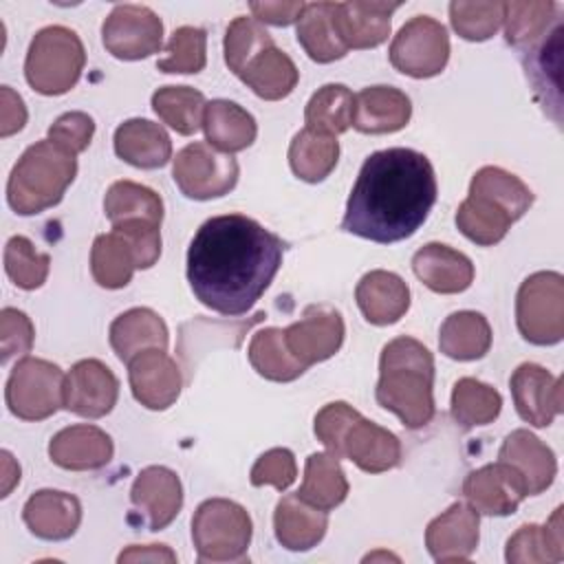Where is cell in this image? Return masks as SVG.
I'll use <instances>...</instances> for the list:
<instances>
[{"instance_id": "21", "label": "cell", "mask_w": 564, "mask_h": 564, "mask_svg": "<svg viewBox=\"0 0 564 564\" xmlns=\"http://www.w3.org/2000/svg\"><path fill=\"white\" fill-rule=\"evenodd\" d=\"M22 520L42 540H68L82 522V502L66 491L40 489L24 502Z\"/></svg>"}, {"instance_id": "38", "label": "cell", "mask_w": 564, "mask_h": 564, "mask_svg": "<svg viewBox=\"0 0 564 564\" xmlns=\"http://www.w3.org/2000/svg\"><path fill=\"white\" fill-rule=\"evenodd\" d=\"M339 161L337 137L302 128L289 145V165L306 183L324 181Z\"/></svg>"}, {"instance_id": "3", "label": "cell", "mask_w": 564, "mask_h": 564, "mask_svg": "<svg viewBox=\"0 0 564 564\" xmlns=\"http://www.w3.org/2000/svg\"><path fill=\"white\" fill-rule=\"evenodd\" d=\"M375 399L410 430L427 425L434 416V357L414 337L388 341L379 357Z\"/></svg>"}, {"instance_id": "29", "label": "cell", "mask_w": 564, "mask_h": 564, "mask_svg": "<svg viewBox=\"0 0 564 564\" xmlns=\"http://www.w3.org/2000/svg\"><path fill=\"white\" fill-rule=\"evenodd\" d=\"M115 152L134 167L156 170L172 159V139L163 126L137 117L115 130Z\"/></svg>"}, {"instance_id": "6", "label": "cell", "mask_w": 564, "mask_h": 564, "mask_svg": "<svg viewBox=\"0 0 564 564\" xmlns=\"http://www.w3.org/2000/svg\"><path fill=\"white\" fill-rule=\"evenodd\" d=\"M77 159L53 141L29 145L7 181L9 207L20 216L42 214L55 207L75 181Z\"/></svg>"}, {"instance_id": "52", "label": "cell", "mask_w": 564, "mask_h": 564, "mask_svg": "<svg viewBox=\"0 0 564 564\" xmlns=\"http://www.w3.org/2000/svg\"><path fill=\"white\" fill-rule=\"evenodd\" d=\"M306 2H251L249 9L253 18L262 24H273V26H289L300 20Z\"/></svg>"}, {"instance_id": "11", "label": "cell", "mask_w": 564, "mask_h": 564, "mask_svg": "<svg viewBox=\"0 0 564 564\" xmlns=\"http://www.w3.org/2000/svg\"><path fill=\"white\" fill-rule=\"evenodd\" d=\"M238 161L231 154L203 141L187 143L172 161V178L176 187L194 200L229 194L238 183Z\"/></svg>"}, {"instance_id": "35", "label": "cell", "mask_w": 564, "mask_h": 564, "mask_svg": "<svg viewBox=\"0 0 564 564\" xmlns=\"http://www.w3.org/2000/svg\"><path fill=\"white\" fill-rule=\"evenodd\" d=\"M240 79L260 99L278 101L293 93L300 79V70L284 51H280L278 46H271L247 64Z\"/></svg>"}, {"instance_id": "9", "label": "cell", "mask_w": 564, "mask_h": 564, "mask_svg": "<svg viewBox=\"0 0 564 564\" xmlns=\"http://www.w3.org/2000/svg\"><path fill=\"white\" fill-rule=\"evenodd\" d=\"M520 335L535 346H553L564 337V278L557 271L531 273L516 295Z\"/></svg>"}, {"instance_id": "51", "label": "cell", "mask_w": 564, "mask_h": 564, "mask_svg": "<svg viewBox=\"0 0 564 564\" xmlns=\"http://www.w3.org/2000/svg\"><path fill=\"white\" fill-rule=\"evenodd\" d=\"M35 328L26 313L18 308H2L0 313V361L7 364L11 357L26 355L33 346Z\"/></svg>"}, {"instance_id": "19", "label": "cell", "mask_w": 564, "mask_h": 564, "mask_svg": "<svg viewBox=\"0 0 564 564\" xmlns=\"http://www.w3.org/2000/svg\"><path fill=\"white\" fill-rule=\"evenodd\" d=\"M130 502L150 531H161L178 516L183 507V487L176 471L163 465L141 469L130 487Z\"/></svg>"}, {"instance_id": "28", "label": "cell", "mask_w": 564, "mask_h": 564, "mask_svg": "<svg viewBox=\"0 0 564 564\" xmlns=\"http://www.w3.org/2000/svg\"><path fill=\"white\" fill-rule=\"evenodd\" d=\"M273 529L278 542L289 551H308L317 546L328 529V516L304 502L297 494L282 496L273 511Z\"/></svg>"}, {"instance_id": "31", "label": "cell", "mask_w": 564, "mask_h": 564, "mask_svg": "<svg viewBox=\"0 0 564 564\" xmlns=\"http://www.w3.org/2000/svg\"><path fill=\"white\" fill-rule=\"evenodd\" d=\"M205 141L227 154L240 152L256 141L258 123L251 112L229 99H212L203 115Z\"/></svg>"}, {"instance_id": "26", "label": "cell", "mask_w": 564, "mask_h": 564, "mask_svg": "<svg viewBox=\"0 0 564 564\" xmlns=\"http://www.w3.org/2000/svg\"><path fill=\"white\" fill-rule=\"evenodd\" d=\"M498 460L511 465L524 480L529 496L549 489L557 474L553 449L529 430H513L500 445Z\"/></svg>"}, {"instance_id": "55", "label": "cell", "mask_w": 564, "mask_h": 564, "mask_svg": "<svg viewBox=\"0 0 564 564\" xmlns=\"http://www.w3.org/2000/svg\"><path fill=\"white\" fill-rule=\"evenodd\" d=\"M2 469H4L2 496H9V491L13 489V485L20 482V465L13 460V456H11L7 449L2 452Z\"/></svg>"}, {"instance_id": "32", "label": "cell", "mask_w": 564, "mask_h": 564, "mask_svg": "<svg viewBox=\"0 0 564 564\" xmlns=\"http://www.w3.org/2000/svg\"><path fill=\"white\" fill-rule=\"evenodd\" d=\"M505 560L509 564H555L564 560V522L557 507L544 524H522L509 540Z\"/></svg>"}, {"instance_id": "2", "label": "cell", "mask_w": 564, "mask_h": 564, "mask_svg": "<svg viewBox=\"0 0 564 564\" xmlns=\"http://www.w3.org/2000/svg\"><path fill=\"white\" fill-rule=\"evenodd\" d=\"M436 203V174L430 159L410 148L372 152L350 189L341 229L390 245L410 238Z\"/></svg>"}, {"instance_id": "25", "label": "cell", "mask_w": 564, "mask_h": 564, "mask_svg": "<svg viewBox=\"0 0 564 564\" xmlns=\"http://www.w3.org/2000/svg\"><path fill=\"white\" fill-rule=\"evenodd\" d=\"M410 97L394 86H368L355 95L352 128L364 134H388L408 126Z\"/></svg>"}, {"instance_id": "12", "label": "cell", "mask_w": 564, "mask_h": 564, "mask_svg": "<svg viewBox=\"0 0 564 564\" xmlns=\"http://www.w3.org/2000/svg\"><path fill=\"white\" fill-rule=\"evenodd\" d=\"M388 53L399 73L414 79L434 77L449 59L447 29L430 15H414L399 29Z\"/></svg>"}, {"instance_id": "1", "label": "cell", "mask_w": 564, "mask_h": 564, "mask_svg": "<svg viewBox=\"0 0 564 564\" xmlns=\"http://www.w3.org/2000/svg\"><path fill=\"white\" fill-rule=\"evenodd\" d=\"M284 242L258 220L225 214L205 220L187 249V282L196 300L223 315L247 313L273 282Z\"/></svg>"}, {"instance_id": "16", "label": "cell", "mask_w": 564, "mask_h": 564, "mask_svg": "<svg viewBox=\"0 0 564 564\" xmlns=\"http://www.w3.org/2000/svg\"><path fill=\"white\" fill-rule=\"evenodd\" d=\"M119 397L115 372L99 359L77 361L64 379V408L84 419H101L112 412Z\"/></svg>"}, {"instance_id": "7", "label": "cell", "mask_w": 564, "mask_h": 564, "mask_svg": "<svg viewBox=\"0 0 564 564\" xmlns=\"http://www.w3.org/2000/svg\"><path fill=\"white\" fill-rule=\"evenodd\" d=\"M86 51L79 35L62 24L44 26L29 44L24 77L40 95H64L82 77Z\"/></svg>"}, {"instance_id": "37", "label": "cell", "mask_w": 564, "mask_h": 564, "mask_svg": "<svg viewBox=\"0 0 564 564\" xmlns=\"http://www.w3.org/2000/svg\"><path fill=\"white\" fill-rule=\"evenodd\" d=\"M297 496L324 511L341 505L348 496V480L339 458L326 452L311 454L304 465V480L297 489Z\"/></svg>"}, {"instance_id": "15", "label": "cell", "mask_w": 564, "mask_h": 564, "mask_svg": "<svg viewBox=\"0 0 564 564\" xmlns=\"http://www.w3.org/2000/svg\"><path fill=\"white\" fill-rule=\"evenodd\" d=\"M463 494L469 507L482 516H511L529 496L522 476L502 460L469 471Z\"/></svg>"}, {"instance_id": "46", "label": "cell", "mask_w": 564, "mask_h": 564, "mask_svg": "<svg viewBox=\"0 0 564 564\" xmlns=\"http://www.w3.org/2000/svg\"><path fill=\"white\" fill-rule=\"evenodd\" d=\"M51 269V256L35 249L26 236H11L4 247V271L9 280L24 291L40 289Z\"/></svg>"}, {"instance_id": "20", "label": "cell", "mask_w": 564, "mask_h": 564, "mask_svg": "<svg viewBox=\"0 0 564 564\" xmlns=\"http://www.w3.org/2000/svg\"><path fill=\"white\" fill-rule=\"evenodd\" d=\"M480 518L465 502L449 505L425 529V546L436 562H465L478 546Z\"/></svg>"}, {"instance_id": "40", "label": "cell", "mask_w": 564, "mask_h": 564, "mask_svg": "<svg viewBox=\"0 0 564 564\" xmlns=\"http://www.w3.org/2000/svg\"><path fill=\"white\" fill-rule=\"evenodd\" d=\"M104 212L112 225L128 223V220H145V223L161 225L163 200L154 189L141 183L117 181L106 192Z\"/></svg>"}, {"instance_id": "10", "label": "cell", "mask_w": 564, "mask_h": 564, "mask_svg": "<svg viewBox=\"0 0 564 564\" xmlns=\"http://www.w3.org/2000/svg\"><path fill=\"white\" fill-rule=\"evenodd\" d=\"M64 372L57 364L40 357H22L4 388V399L13 416L42 421L64 408Z\"/></svg>"}, {"instance_id": "17", "label": "cell", "mask_w": 564, "mask_h": 564, "mask_svg": "<svg viewBox=\"0 0 564 564\" xmlns=\"http://www.w3.org/2000/svg\"><path fill=\"white\" fill-rule=\"evenodd\" d=\"M128 381L134 399L148 410H167L176 403L183 377L176 361L161 348H148L128 361Z\"/></svg>"}, {"instance_id": "47", "label": "cell", "mask_w": 564, "mask_h": 564, "mask_svg": "<svg viewBox=\"0 0 564 564\" xmlns=\"http://www.w3.org/2000/svg\"><path fill=\"white\" fill-rule=\"evenodd\" d=\"M207 64V33L198 26H178L167 46L165 57L156 62L163 73H200Z\"/></svg>"}, {"instance_id": "22", "label": "cell", "mask_w": 564, "mask_h": 564, "mask_svg": "<svg viewBox=\"0 0 564 564\" xmlns=\"http://www.w3.org/2000/svg\"><path fill=\"white\" fill-rule=\"evenodd\" d=\"M399 2H335L333 22L348 48H375L390 35Z\"/></svg>"}, {"instance_id": "42", "label": "cell", "mask_w": 564, "mask_h": 564, "mask_svg": "<svg viewBox=\"0 0 564 564\" xmlns=\"http://www.w3.org/2000/svg\"><path fill=\"white\" fill-rule=\"evenodd\" d=\"M355 95L344 84H326L306 104L304 121L308 130L337 137L352 126Z\"/></svg>"}, {"instance_id": "45", "label": "cell", "mask_w": 564, "mask_h": 564, "mask_svg": "<svg viewBox=\"0 0 564 564\" xmlns=\"http://www.w3.org/2000/svg\"><path fill=\"white\" fill-rule=\"evenodd\" d=\"M271 46H275L273 37L256 18L238 15L225 31V64L240 77L247 64Z\"/></svg>"}, {"instance_id": "23", "label": "cell", "mask_w": 564, "mask_h": 564, "mask_svg": "<svg viewBox=\"0 0 564 564\" xmlns=\"http://www.w3.org/2000/svg\"><path fill=\"white\" fill-rule=\"evenodd\" d=\"M112 454V438L97 425L64 427L48 443L51 460L70 471L101 469L110 463Z\"/></svg>"}, {"instance_id": "27", "label": "cell", "mask_w": 564, "mask_h": 564, "mask_svg": "<svg viewBox=\"0 0 564 564\" xmlns=\"http://www.w3.org/2000/svg\"><path fill=\"white\" fill-rule=\"evenodd\" d=\"M355 300L366 322L388 326L399 322L410 308V289L401 275L386 269H375L361 275L357 282Z\"/></svg>"}, {"instance_id": "24", "label": "cell", "mask_w": 564, "mask_h": 564, "mask_svg": "<svg viewBox=\"0 0 564 564\" xmlns=\"http://www.w3.org/2000/svg\"><path fill=\"white\" fill-rule=\"evenodd\" d=\"M414 275L434 293H463L474 282L471 260L449 245L427 242L412 256Z\"/></svg>"}, {"instance_id": "44", "label": "cell", "mask_w": 564, "mask_h": 564, "mask_svg": "<svg viewBox=\"0 0 564 564\" xmlns=\"http://www.w3.org/2000/svg\"><path fill=\"white\" fill-rule=\"evenodd\" d=\"M557 4L546 2H505L502 22H505V37L516 48H533L540 44L551 22H557L555 18Z\"/></svg>"}, {"instance_id": "30", "label": "cell", "mask_w": 564, "mask_h": 564, "mask_svg": "<svg viewBox=\"0 0 564 564\" xmlns=\"http://www.w3.org/2000/svg\"><path fill=\"white\" fill-rule=\"evenodd\" d=\"M108 339L115 355L128 364L134 355L148 348L165 350L170 344V333L159 313L152 308H130L112 319L108 328Z\"/></svg>"}, {"instance_id": "4", "label": "cell", "mask_w": 564, "mask_h": 564, "mask_svg": "<svg viewBox=\"0 0 564 564\" xmlns=\"http://www.w3.org/2000/svg\"><path fill=\"white\" fill-rule=\"evenodd\" d=\"M533 205V192L511 172L485 165L471 183L467 198L458 205L456 227L480 247L500 242L509 227Z\"/></svg>"}, {"instance_id": "34", "label": "cell", "mask_w": 564, "mask_h": 564, "mask_svg": "<svg viewBox=\"0 0 564 564\" xmlns=\"http://www.w3.org/2000/svg\"><path fill=\"white\" fill-rule=\"evenodd\" d=\"M333 7L335 2H308L297 20V42L317 64L341 59L348 53L335 29Z\"/></svg>"}, {"instance_id": "48", "label": "cell", "mask_w": 564, "mask_h": 564, "mask_svg": "<svg viewBox=\"0 0 564 564\" xmlns=\"http://www.w3.org/2000/svg\"><path fill=\"white\" fill-rule=\"evenodd\" d=\"M505 2H452L449 22L454 31L469 42H482L496 35L502 24Z\"/></svg>"}, {"instance_id": "5", "label": "cell", "mask_w": 564, "mask_h": 564, "mask_svg": "<svg viewBox=\"0 0 564 564\" xmlns=\"http://www.w3.org/2000/svg\"><path fill=\"white\" fill-rule=\"evenodd\" d=\"M315 436L337 456L348 458L361 471L381 474L399 465L401 443L390 430L364 419L346 401L326 403L315 414Z\"/></svg>"}, {"instance_id": "50", "label": "cell", "mask_w": 564, "mask_h": 564, "mask_svg": "<svg viewBox=\"0 0 564 564\" xmlns=\"http://www.w3.org/2000/svg\"><path fill=\"white\" fill-rule=\"evenodd\" d=\"M93 134H95V121L90 115L82 110H70L59 115L48 128V141H53L55 145H59L62 150L75 156L90 145Z\"/></svg>"}, {"instance_id": "53", "label": "cell", "mask_w": 564, "mask_h": 564, "mask_svg": "<svg viewBox=\"0 0 564 564\" xmlns=\"http://www.w3.org/2000/svg\"><path fill=\"white\" fill-rule=\"evenodd\" d=\"M26 123V106L22 97L11 88H0V137H11L20 132Z\"/></svg>"}, {"instance_id": "18", "label": "cell", "mask_w": 564, "mask_h": 564, "mask_svg": "<svg viewBox=\"0 0 564 564\" xmlns=\"http://www.w3.org/2000/svg\"><path fill=\"white\" fill-rule=\"evenodd\" d=\"M513 405L522 421L546 427L562 412V379L540 364H520L509 379Z\"/></svg>"}, {"instance_id": "49", "label": "cell", "mask_w": 564, "mask_h": 564, "mask_svg": "<svg viewBox=\"0 0 564 564\" xmlns=\"http://www.w3.org/2000/svg\"><path fill=\"white\" fill-rule=\"evenodd\" d=\"M295 476H297V465H295L293 452L286 447H273L253 463L249 480L253 487L271 485L278 491H284L293 485Z\"/></svg>"}, {"instance_id": "33", "label": "cell", "mask_w": 564, "mask_h": 564, "mask_svg": "<svg viewBox=\"0 0 564 564\" xmlns=\"http://www.w3.org/2000/svg\"><path fill=\"white\" fill-rule=\"evenodd\" d=\"M438 348L456 361H474L491 348V326L482 313L456 311L445 317L438 330Z\"/></svg>"}, {"instance_id": "14", "label": "cell", "mask_w": 564, "mask_h": 564, "mask_svg": "<svg viewBox=\"0 0 564 564\" xmlns=\"http://www.w3.org/2000/svg\"><path fill=\"white\" fill-rule=\"evenodd\" d=\"M346 326L337 308L328 304H311L302 317L284 328V341L302 366L330 359L344 344Z\"/></svg>"}, {"instance_id": "41", "label": "cell", "mask_w": 564, "mask_h": 564, "mask_svg": "<svg viewBox=\"0 0 564 564\" xmlns=\"http://www.w3.org/2000/svg\"><path fill=\"white\" fill-rule=\"evenodd\" d=\"M500 410L502 397L494 386L482 383L474 377H463L454 383L449 412L460 427L469 430L476 425H487L498 419Z\"/></svg>"}, {"instance_id": "36", "label": "cell", "mask_w": 564, "mask_h": 564, "mask_svg": "<svg viewBox=\"0 0 564 564\" xmlns=\"http://www.w3.org/2000/svg\"><path fill=\"white\" fill-rule=\"evenodd\" d=\"M139 269V258L132 242L119 231L110 229L95 238L90 249V271L99 286L123 289Z\"/></svg>"}, {"instance_id": "54", "label": "cell", "mask_w": 564, "mask_h": 564, "mask_svg": "<svg viewBox=\"0 0 564 564\" xmlns=\"http://www.w3.org/2000/svg\"><path fill=\"white\" fill-rule=\"evenodd\" d=\"M117 560L121 564L123 562H176V553L165 544H145V546L132 544L126 551H121Z\"/></svg>"}, {"instance_id": "39", "label": "cell", "mask_w": 564, "mask_h": 564, "mask_svg": "<svg viewBox=\"0 0 564 564\" xmlns=\"http://www.w3.org/2000/svg\"><path fill=\"white\" fill-rule=\"evenodd\" d=\"M247 355L253 370L269 381H278V383L295 381L306 370V366H302L291 355L284 341V328L269 326L253 333Z\"/></svg>"}, {"instance_id": "13", "label": "cell", "mask_w": 564, "mask_h": 564, "mask_svg": "<svg viewBox=\"0 0 564 564\" xmlns=\"http://www.w3.org/2000/svg\"><path fill=\"white\" fill-rule=\"evenodd\" d=\"M106 51L117 59H143L161 51L163 22L143 4H117L101 26Z\"/></svg>"}, {"instance_id": "43", "label": "cell", "mask_w": 564, "mask_h": 564, "mask_svg": "<svg viewBox=\"0 0 564 564\" xmlns=\"http://www.w3.org/2000/svg\"><path fill=\"white\" fill-rule=\"evenodd\" d=\"M205 95L192 86H163L152 95V110L178 134H194L203 128Z\"/></svg>"}, {"instance_id": "8", "label": "cell", "mask_w": 564, "mask_h": 564, "mask_svg": "<svg viewBox=\"0 0 564 564\" xmlns=\"http://www.w3.org/2000/svg\"><path fill=\"white\" fill-rule=\"evenodd\" d=\"M251 516L227 498L200 502L192 518V540L198 562H238L245 560L251 544Z\"/></svg>"}]
</instances>
